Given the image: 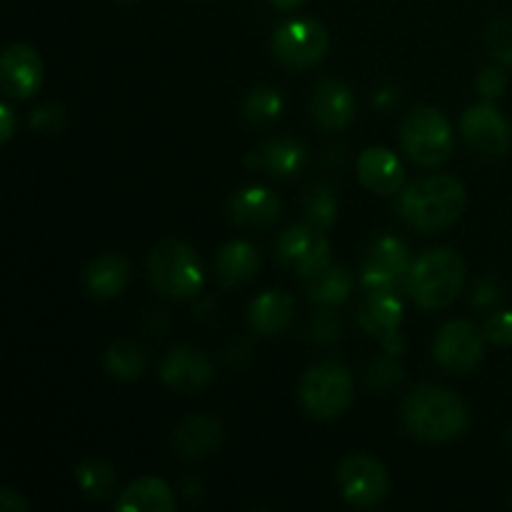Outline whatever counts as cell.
I'll use <instances>...</instances> for the list:
<instances>
[{
  "label": "cell",
  "mask_w": 512,
  "mask_h": 512,
  "mask_svg": "<svg viewBox=\"0 0 512 512\" xmlns=\"http://www.w3.org/2000/svg\"><path fill=\"white\" fill-rule=\"evenodd\" d=\"M173 445L188 460L208 458L223 445V425L210 415H190L175 428Z\"/></svg>",
  "instance_id": "17"
},
{
  "label": "cell",
  "mask_w": 512,
  "mask_h": 512,
  "mask_svg": "<svg viewBox=\"0 0 512 512\" xmlns=\"http://www.w3.org/2000/svg\"><path fill=\"white\" fill-rule=\"evenodd\" d=\"M485 338L495 345H512V310L493 313L485 323Z\"/></svg>",
  "instance_id": "31"
},
{
  "label": "cell",
  "mask_w": 512,
  "mask_h": 512,
  "mask_svg": "<svg viewBox=\"0 0 512 512\" xmlns=\"http://www.w3.org/2000/svg\"><path fill=\"white\" fill-rule=\"evenodd\" d=\"M148 278L165 298H190L203 288V268L183 240L168 238L155 245L148 255Z\"/></svg>",
  "instance_id": "4"
},
{
  "label": "cell",
  "mask_w": 512,
  "mask_h": 512,
  "mask_svg": "<svg viewBox=\"0 0 512 512\" xmlns=\"http://www.w3.org/2000/svg\"><path fill=\"white\" fill-rule=\"evenodd\" d=\"M400 143L408 158L423 168H435L445 163L455 148L453 128L440 110L430 105L410 110L400 125Z\"/></svg>",
  "instance_id": "5"
},
{
  "label": "cell",
  "mask_w": 512,
  "mask_h": 512,
  "mask_svg": "<svg viewBox=\"0 0 512 512\" xmlns=\"http://www.w3.org/2000/svg\"><path fill=\"white\" fill-rule=\"evenodd\" d=\"M300 403L315 420H333L353 403V378L338 360L315 363L300 380Z\"/></svg>",
  "instance_id": "6"
},
{
  "label": "cell",
  "mask_w": 512,
  "mask_h": 512,
  "mask_svg": "<svg viewBox=\"0 0 512 512\" xmlns=\"http://www.w3.org/2000/svg\"><path fill=\"white\" fill-rule=\"evenodd\" d=\"M270 3H273V8H278V10H295V8H300L305 0H270Z\"/></svg>",
  "instance_id": "37"
},
{
  "label": "cell",
  "mask_w": 512,
  "mask_h": 512,
  "mask_svg": "<svg viewBox=\"0 0 512 512\" xmlns=\"http://www.w3.org/2000/svg\"><path fill=\"white\" fill-rule=\"evenodd\" d=\"M230 218L245 228H268L280 218V200L273 190L250 185L230 200Z\"/></svg>",
  "instance_id": "19"
},
{
  "label": "cell",
  "mask_w": 512,
  "mask_h": 512,
  "mask_svg": "<svg viewBox=\"0 0 512 512\" xmlns=\"http://www.w3.org/2000/svg\"><path fill=\"white\" fill-rule=\"evenodd\" d=\"M260 250L255 248L248 240H233V243L223 245L218 253V260H215V273H218V280L228 288L233 285H243L248 280L255 278V273L260 270Z\"/></svg>",
  "instance_id": "22"
},
{
  "label": "cell",
  "mask_w": 512,
  "mask_h": 512,
  "mask_svg": "<svg viewBox=\"0 0 512 512\" xmlns=\"http://www.w3.org/2000/svg\"><path fill=\"white\" fill-rule=\"evenodd\" d=\"M278 260L288 270H293L298 278L313 280L315 275L330 268V243L323 238L320 230L313 225H290L280 233L278 245Z\"/></svg>",
  "instance_id": "10"
},
{
  "label": "cell",
  "mask_w": 512,
  "mask_h": 512,
  "mask_svg": "<svg viewBox=\"0 0 512 512\" xmlns=\"http://www.w3.org/2000/svg\"><path fill=\"white\" fill-rule=\"evenodd\" d=\"M270 48H273L275 60L288 70H308L325 58L330 38L328 30L318 20L300 18L275 28Z\"/></svg>",
  "instance_id": "7"
},
{
  "label": "cell",
  "mask_w": 512,
  "mask_h": 512,
  "mask_svg": "<svg viewBox=\"0 0 512 512\" xmlns=\"http://www.w3.org/2000/svg\"><path fill=\"white\" fill-rule=\"evenodd\" d=\"M310 110H313V120L320 128L328 130V133H340L355 118V95L343 80L325 78L315 85Z\"/></svg>",
  "instance_id": "15"
},
{
  "label": "cell",
  "mask_w": 512,
  "mask_h": 512,
  "mask_svg": "<svg viewBox=\"0 0 512 512\" xmlns=\"http://www.w3.org/2000/svg\"><path fill=\"white\" fill-rule=\"evenodd\" d=\"M130 280V265L123 255L105 253L98 255L88 263L85 268V285H88L90 293L100 300L115 298L125 290Z\"/></svg>",
  "instance_id": "24"
},
{
  "label": "cell",
  "mask_w": 512,
  "mask_h": 512,
  "mask_svg": "<svg viewBox=\"0 0 512 512\" xmlns=\"http://www.w3.org/2000/svg\"><path fill=\"white\" fill-rule=\"evenodd\" d=\"M410 250L395 235H383L375 240L365 253L360 265V280L368 290L395 288L400 278H405L410 270Z\"/></svg>",
  "instance_id": "12"
},
{
  "label": "cell",
  "mask_w": 512,
  "mask_h": 512,
  "mask_svg": "<svg viewBox=\"0 0 512 512\" xmlns=\"http://www.w3.org/2000/svg\"><path fill=\"white\" fill-rule=\"evenodd\" d=\"M358 180L370 193L393 195L405 188V168L390 148L370 145L358 158Z\"/></svg>",
  "instance_id": "16"
},
{
  "label": "cell",
  "mask_w": 512,
  "mask_h": 512,
  "mask_svg": "<svg viewBox=\"0 0 512 512\" xmlns=\"http://www.w3.org/2000/svg\"><path fill=\"white\" fill-rule=\"evenodd\" d=\"M338 485L343 498L355 508H375L390 493V478L373 455H345L338 465Z\"/></svg>",
  "instance_id": "9"
},
{
  "label": "cell",
  "mask_w": 512,
  "mask_h": 512,
  "mask_svg": "<svg viewBox=\"0 0 512 512\" xmlns=\"http://www.w3.org/2000/svg\"><path fill=\"white\" fill-rule=\"evenodd\" d=\"M350 293H353V278L348 268H340V265H330L313 280H308V298L315 305H325V308L340 305L350 298Z\"/></svg>",
  "instance_id": "25"
},
{
  "label": "cell",
  "mask_w": 512,
  "mask_h": 512,
  "mask_svg": "<svg viewBox=\"0 0 512 512\" xmlns=\"http://www.w3.org/2000/svg\"><path fill=\"white\" fill-rule=\"evenodd\" d=\"M120 512H173L175 495L170 485L160 478H140L130 483L115 500Z\"/></svg>",
  "instance_id": "23"
},
{
  "label": "cell",
  "mask_w": 512,
  "mask_h": 512,
  "mask_svg": "<svg viewBox=\"0 0 512 512\" xmlns=\"http://www.w3.org/2000/svg\"><path fill=\"white\" fill-rule=\"evenodd\" d=\"M0 83L8 98L28 100L43 83V60L28 43H13L0 58Z\"/></svg>",
  "instance_id": "13"
},
{
  "label": "cell",
  "mask_w": 512,
  "mask_h": 512,
  "mask_svg": "<svg viewBox=\"0 0 512 512\" xmlns=\"http://www.w3.org/2000/svg\"><path fill=\"white\" fill-rule=\"evenodd\" d=\"M248 163L255 165V168H263L265 173L278 175V178H290V175H295L305 165V148L295 138L278 135V138L265 140L250 155Z\"/></svg>",
  "instance_id": "21"
},
{
  "label": "cell",
  "mask_w": 512,
  "mask_h": 512,
  "mask_svg": "<svg viewBox=\"0 0 512 512\" xmlns=\"http://www.w3.org/2000/svg\"><path fill=\"white\" fill-rule=\"evenodd\" d=\"M508 443H510V450H512V428H510V433H508Z\"/></svg>",
  "instance_id": "38"
},
{
  "label": "cell",
  "mask_w": 512,
  "mask_h": 512,
  "mask_svg": "<svg viewBox=\"0 0 512 512\" xmlns=\"http://www.w3.org/2000/svg\"><path fill=\"white\" fill-rule=\"evenodd\" d=\"M465 210V185L455 175H428L400 190L398 213L425 235L450 228Z\"/></svg>",
  "instance_id": "1"
},
{
  "label": "cell",
  "mask_w": 512,
  "mask_h": 512,
  "mask_svg": "<svg viewBox=\"0 0 512 512\" xmlns=\"http://www.w3.org/2000/svg\"><path fill=\"white\" fill-rule=\"evenodd\" d=\"M435 360L453 375H468L485 355V330L470 320H450L435 335Z\"/></svg>",
  "instance_id": "8"
},
{
  "label": "cell",
  "mask_w": 512,
  "mask_h": 512,
  "mask_svg": "<svg viewBox=\"0 0 512 512\" xmlns=\"http://www.w3.org/2000/svg\"><path fill=\"white\" fill-rule=\"evenodd\" d=\"M460 133L475 153L488 158L508 153L510 148V125L493 103L470 105L460 118Z\"/></svg>",
  "instance_id": "11"
},
{
  "label": "cell",
  "mask_w": 512,
  "mask_h": 512,
  "mask_svg": "<svg viewBox=\"0 0 512 512\" xmlns=\"http://www.w3.org/2000/svg\"><path fill=\"white\" fill-rule=\"evenodd\" d=\"M305 218H308V225H313L320 233L333 228L335 218H338V195L330 185L320 183L308 190V195H305Z\"/></svg>",
  "instance_id": "28"
},
{
  "label": "cell",
  "mask_w": 512,
  "mask_h": 512,
  "mask_svg": "<svg viewBox=\"0 0 512 512\" xmlns=\"http://www.w3.org/2000/svg\"><path fill=\"white\" fill-rule=\"evenodd\" d=\"M105 370L113 375L115 380H123V383H130V380H138L145 370L143 353H140L138 345L128 338H120L105 350Z\"/></svg>",
  "instance_id": "26"
},
{
  "label": "cell",
  "mask_w": 512,
  "mask_h": 512,
  "mask_svg": "<svg viewBox=\"0 0 512 512\" xmlns=\"http://www.w3.org/2000/svg\"><path fill=\"white\" fill-rule=\"evenodd\" d=\"M485 48L498 63L512 65V23L498 20L485 30Z\"/></svg>",
  "instance_id": "30"
},
{
  "label": "cell",
  "mask_w": 512,
  "mask_h": 512,
  "mask_svg": "<svg viewBox=\"0 0 512 512\" xmlns=\"http://www.w3.org/2000/svg\"><path fill=\"white\" fill-rule=\"evenodd\" d=\"M403 423L423 443H450L468 430L470 410L440 385H418L403 403Z\"/></svg>",
  "instance_id": "2"
},
{
  "label": "cell",
  "mask_w": 512,
  "mask_h": 512,
  "mask_svg": "<svg viewBox=\"0 0 512 512\" xmlns=\"http://www.w3.org/2000/svg\"><path fill=\"white\" fill-rule=\"evenodd\" d=\"M215 368L213 360L190 345H178L165 355L163 365H160V378L165 385L180 393H193V390L205 388L213 380Z\"/></svg>",
  "instance_id": "14"
},
{
  "label": "cell",
  "mask_w": 512,
  "mask_h": 512,
  "mask_svg": "<svg viewBox=\"0 0 512 512\" xmlns=\"http://www.w3.org/2000/svg\"><path fill=\"white\" fill-rule=\"evenodd\" d=\"M75 480L88 498L105 500L115 488V470L108 460L90 458L75 468Z\"/></svg>",
  "instance_id": "27"
},
{
  "label": "cell",
  "mask_w": 512,
  "mask_h": 512,
  "mask_svg": "<svg viewBox=\"0 0 512 512\" xmlns=\"http://www.w3.org/2000/svg\"><path fill=\"white\" fill-rule=\"evenodd\" d=\"M118 3H135V0H118Z\"/></svg>",
  "instance_id": "39"
},
{
  "label": "cell",
  "mask_w": 512,
  "mask_h": 512,
  "mask_svg": "<svg viewBox=\"0 0 512 512\" xmlns=\"http://www.w3.org/2000/svg\"><path fill=\"white\" fill-rule=\"evenodd\" d=\"M465 283V260L453 248H430L410 265L405 290L423 310H443L460 295Z\"/></svg>",
  "instance_id": "3"
},
{
  "label": "cell",
  "mask_w": 512,
  "mask_h": 512,
  "mask_svg": "<svg viewBox=\"0 0 512 512\" xmlns=\"http://www.w3.org/2000/svg\"><path fill=\"white\" fill-rule=\"evenodd\" d=\"M505 88H508V78H505L503 70L485 68L483 73L478 75V90L480 95H485L488 100L500 98V95L505 93Z\"/></svg>",
  "instance_id": "32"
},
{
  "label": "cell",
  "mask_w": 512,
  "mask_h": 512,
  "mask_svg": "<svg viewBox=\"0 0 512 512\" xmlns=\"http://www.w3.org/2000/svg\"><path fill=\"white\" fill-rule=\"evenodd\" d=\"M15 133V113L8 100L0 103V143H8Z\"/></svg>",
  "instance_id": "35"
},
{
  "label": "cell",
  "mask_w": 512,
  "mask_h": 512,
  "mask_svg": "<svg viewBox=\"0 0 512 512\" xmlns=\"http://www.w3.org/2000/svg\"><path fill=\"white\" fill-rule=\"evenodd\" d=\"M280 113H283V95L268 85L250 90L248 98L243 100V115L253 125L273 123Z\"/></svg>",
  "instance_id": "29"
},
{
  "label": "cell",
  "mask_w": 512,
  "mask_h": 512,
  "mask_svg": "<svg viewBox=\"0 0 512 512\" xmlns=\"http://www.w3.org/2000/svg\"><path fill=\"white\" fill-rule=\"evenodd\" d=\"M358 323L365 333L380 340L398 333L403 323V300L395 295L393 288L368 290V298L358 310Z\"/></svg>",
  "instance_id": "18"
},
{
  "label": "cell",
  "mask_w": 512,
  "mask_h": 512,
  "mask_svg": "<svg viewBox=\"0 0 512 512\" xmlns=\"http://www.w3.org/2000/svg\"><path fill=\"white\" fill-rule=\"evenodd\" d=\"M495 298H498V288H495L490 280H483V283L475 285V295H473L475 305H490Z\"/></svg>",
  "instance_id": "36"
},
{
  "label": "cell",
  "mask_w": 512,
  "mask_h": 512,
  "mask_svg": "<svg viewBox=\"0 0 512 512\" xmlns=\"http://www.w3.org/2000/svg\"><path fill=\"white\" fill-rule=\"evenodd\" d=\"M30 125L35 130H43V133H53V130H58L63 125V110L58 105H43V108H38L33 113Z\"/></svg>",
  "instance_id": "33"
},
{
  "label": "cell",
  "mask_w": 512,
  "mask_h": 512,
  "mask_svg": "<svg viewBox=\"0 0 512 512\" xmlns=\"http://www.w3.org/2000/svg\"><path fill=\"white\" fill-rule=\"evenodd\" d=\"M295 318V298L283 290H268L258 295L248 310L250 328L260 335H280L290 328Z\"/></svg>",
  "instance_id": "20"
},
{
  "label": "cell",
  "mask_w": 512,
  "mask_h": 512,
  "mask_svg": "<svg viewBox=\"0 0 512 512\" xmlns=\"http://www.w3.org/2000/svg\"><path fill=\"white\" fill-rule=\"evenodd\" d=\"M0 510L3 512H28V503L20 493H15L13 488L0 490Z\"/></svg>",
  "instance_id": "34"
}]
</instances>
